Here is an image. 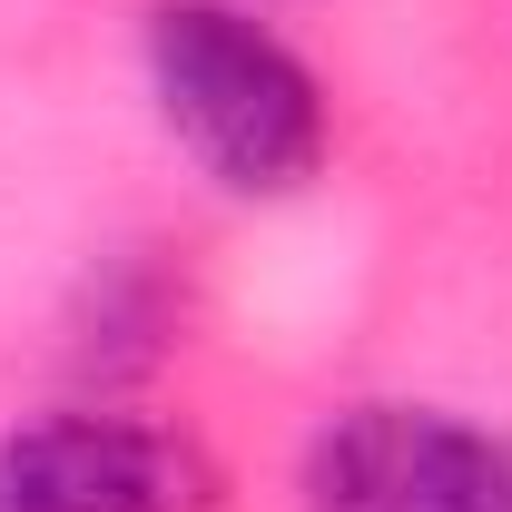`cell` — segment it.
Returning <instances> with one entry per match:
<instances>
[{
    "label": "cell",
    "mask_w": 512,
    "mask_h": 512,
    "mask_svg": "<svg viewBox=\"0 0 512 512\" xmlns=\"http://www.w3.org/2000/svg\"><path fill=\"white\" fill-rule=\"evenodd\" d=\"M158 128L227 197H296L325 168V89L256 10L237 0H158L138 30Z\"/></svg>",
    "instance_id": "obj_1"
},
{
    "label": "cell",
    "mask_w": 512,
    "mask_h": 512,
    "mask_svg": "<svg viewBox=\"0 0 512 512\" xmlns=\"http://www.w3.org/2000/svg\"><path fill=\"white\" fill-rule=\"evenodd\" d=\"M296 503L306 512H512V453L444 404H345L306 444Z\"/></svg>",
    "instance_id": "obj_2"
},
{
    "label": "cell",
    "mask_w": 512,
    "mask_h": 512,
    "mask_svg": "<svg viewBox=\"0 0 512 512\" xmlns=\"http://www.w3.org/2000/svg\"><path fill=\"white\" fill-rule=\"evenodd\" d=\"M217 503V463L109 404H60L40 424L0 434V512H207Z\"/></svg>",
    "instance_id": "obj_3"
}]
</instances>
